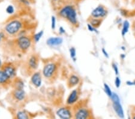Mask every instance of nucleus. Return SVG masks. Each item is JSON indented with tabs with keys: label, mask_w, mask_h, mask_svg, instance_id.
Masks as SVG:
<instances>
[{
	"label": "nucleus",
	"mask_w": 135,
	"mask_h": 119,
	"mask_svg": "<svg viewBox=\"0 0 135 119\" xmlns=\"http://www.w3.org/2000/svg\"><path fill=\"white\" fill-rule=\"evenodd\" d=\"M112 103V107L114 111L118 117L121 118H124V112L123 107L121 105L120 97L117 93L113 92L112 96L110 97Z\"/></svg>",
	"instance_id": "8"
},
{
	"label": "nucleus",
	"mask_w": 135,
	"mask_h": 119,
	"mask_svg": "<svg viewBox=\"0 0 135 119\" xmlns=\"http://www.w3.org/2000/svg\"><path fill=\"white\" fill-rule=\"evenodd\" d=\"M73 118L76 119L93 118V111L88 107V101H78L75 105L72 106Z\"/></svg>",
	"instance_id": "2"
},
{
	"label": "nucleus",
	"mask_w": 135,
	"mask_h": 119,
	"mask_svg": "<svg viewBox=\"0 0 135 119\" xmlns=\"http://www.w3.org/2000/svg\"><path fill=\"white\" fill-rule=\"evenodd\" d=\"M31 83L35 87L39 88L42 84V73L36 71L31 76Z\"/></svg>",
	"instance_id": "14"
},
{
	"label": "nucleus",
	"mask_w": 135,
	"mask_h": 119,
	"mask_svg": "<svg viewBox=\"0 0 135 119\" xmlns=\"http://www.w3.org/2000/svg\"><path fill=\"white\" fill-rule=\"evenodd\" d=\"M27 97V94L23 89H13L7 97V101L13 105L22 104Z\"/></svg>",
	"instance_id": "7"
},
{
	"label": "nucleus",
	"mask_w": 135,
	"mask_h": 119,
	"mask_svg": "<svg viewBox=\"0 0 135 119\" xmlns=\"http://www.w3.org/2000/svg\"><path fill=\"white\" fill-rule=\"evenodd\" d=\"M31 1H32V0H31Z\"/></svg>",
	"instance_id": "37"
},
{
	"label": "nucleus",
	"mask_w": 135,
	"mask_h": 119,
	"mask_svg": "<svg viewBox=\"0 0 135 119\" xmlns=\"http://www.w3.org/2000/svg\"><path fill=\"white\" fill-rule=\"evenodd\" d=\"M40 63V58L37 54H32L25 60L24 63L22 64L21 72L26 77H31L36 72Z\"/></svg>",
	"instance_id": "5"
},
{
	"label": "nucleus",
	"mask_w": 135,
	"mask_h": 119,
	"mask_svg": "<svg viewBox=\"0 0 135 119\" xmlns=\"http://www.w3.org/2000/svg\"><path fill=\"white\" fill-rule=\"evenodd\" d=\"M4 1V0H0V3H1L2 2H3Z\"/></svg>",
	"instance_id": "35"
},
{
	"label": "nucleus",
	"mask_w": 135,
	"mask_h": 119,
	"mask_svg": "<svg viewBox=\"0 0 135 119\" xmlns=\"http://www.w3.org/2000/svg\"><path fill=\"white\" fill-rule=\"evenodd\" d=\"M114 84H115V87H116V88H118L120 87V86L121 85V81L120 78H119L118 76H116V77H115Z\"/></svg>",
	"instance_id": "24"
},
{
	"label": "nucleus",
	"mask_w": 135,
	"mask_h": 119,
	"mask_svg": "<svg viewBox=\"0 0 135 119\" xmlns=\"http://www.w3.org/2000/svg\"><path fill=\"white\" fill-rule=\"evenodd\" d=\"M3 31L7 36L20 37L27 35V32L23 28L22 21L20 19H13L7 23L4 27Z\"/></svg>",
	"instance_id": "4"
},
{
	"label": "nucleus",
	"mask_w": 135,
	"mask_h": 119,
	"mask_svg": "<svg viewBox=\"0 0 135 119\" xmlns=\"http://www.w3.org/2000/svg\"><path fill=\"white\" fill-rule=\"evenodd\" d=\"M17 65L13 62L5 61L2 64L1 69L13 79L17 75Z\"/></svg>",
	"instance_id": "9"
},
{
	"label": "nucleus",
	"mask_w": 135,
	"mask_h": 119,
	"mask_svg": "<svg viewBox=\"0 0 135 119\" xmlns=\"http://www.w3.org/2000/svg\"><path fill=\"white\" fill-rule=\"evenodd\" d=\"M56 27V18L55 16H52L51 18V28L52 30H55Z\"/></svg>",
	"instance_id": "27"
},
{
	"label": "nucleus",
	"mask_w": 135,
	"mask_h": 119,
	"mask_svg": "<svg viewBox=\"0 0 135 119\" xmlns=\"http://www.w3.org/2000/svg\"><path fill=\"white\" fill-rule=\"evenodd\" d=\"M69 53L71 59L75 62L76 61V60H77V58H76V49L75 47L73 46L71 47L69 49Z\"/></svg>",
	"instance_id": "23"
},
{
	"label": "nucleus",
	"mask_w": 135,
	"mask_h": 119,
	"mask_svg": "<svg viewBox=\"0 0 135 119\" xmlns=\"http://www.w3.org/2000/svg\"><path fill=\"white\" fill-rule=\"evenodd\" d=\"M59 64L55 61H49L45 64L42 70V75L47 81L54 83L58 75Z\"/></svg>",
	"instance_id": "6"
},
{
	"label": "nucleus",
	"mask_w": 135,
	"mask_h": 119,
	"mask_svg": "<svg viewBox=\"0 0 135 119\" xmlns=\"http://www.w3.org/2000/svg\"><path fill=\"white\" fill-rule=\"evenodd\" d=\"M32 39L27 35L17 37L15 39L6 41L4 45V52L13 55L22 56L25 54L31 46Z\"/></svg>",
	"instance_id": "1"
},
{
	"label": "nucleus",
	"mask_w": 135,
	"mask_h": 119,
	"mask_svg": "<svg viewBox=\"0 0 135 119\" xmlns=\"http://www.w3.org/2000/svg\"><path fill=\"white\" fill-rule=\"evenodd\" d=\"M43 34H44V31H43V30H41L40 31L34 34L33 35V37H32V40H33L35 43L38 42L41 39V38L42 37Z\"/></svg>",
	"instance_id": "21"
},
{
	"label": "nucleus",
	"mask_w": 135,
	"mask_h": 119,
	"mask_svg": "<svg viewBox=\"0 0 135 119\" xmlns=\"http://www.w3.org/2000/svg\"><path fill=\"white\" fill-rule=\"evenodd\" d=\"M87 28H88L89 31H91V32H98L97 29L94 27L93 26H92L91 24H90L89 23H87Z\"/></svg>",
	"instance_id": "28"
},
{
	"label": "nucleus",
	"mask_w": 135,
	"mask_h": 119,
	"mask_svg": "<svg viewBox=\"0 0 135 119\" xmlns=\"http://www.w3.org/2000/svg\"><path fill=\"white\" fill-rule=\"evenodd\" d=\"M132 30H133V31L134 35L135 36V21L133 22V23L132 24Z\"/></svg>",
	"instance_id": "33"
},
{
	"label": "nucleus",
	"mask_w": 135,
	"mask_h": 119,
	"mask_svg": "<svg viewBox=\"0 0 135 119\" xmlns=\"http://www.w3.org/2000/svg\"><path fill=\"white\" fill-rule=\"evenodd\" d=\"M103 88H104V92H105V93L110 98L113 93V92L111 90V88H110V87L109 86V85L107 83H104L103 84Z\"/></svg>",
	"instance_id": "22"
},
{
	"label": "nucleus",
	"mask_w": 135,
	"mask_h": 119,
	"mask_svg": "<svg viewBox=\"0 0 135 119\" xmlns=\"http://www.w3.org/2000/svg\"><path fill=\"white\" fill-rule=\"evenodd\" d=\"M12 79L3 70L0 69V89L8 90L12 85Z\"/></svg>",
	"instance_id": "13"
},
{
	"label": "nucleus",
	"mask_w": 135,
	"mask_h": 119,
	"mask_svg": "<svg viewBox=\"0 0 135 119\" xmlns=\"http://www.w3.org/2000/svg\"><path fill=\"white\" fill-rule=\"evenodd\" d=\"M104 19H100V18H91V17L89 16V18L87 19L88 21V23H90L95 28L98 29L100 27L101 25L102 24Z\"/></svg>",
	"instance_id": "18"
},
{
	"label": "nucleus",
	"mask_w": 135,
	"mask_h": 119,
	"mask_svg": "<svg viewBox=\"0 0 135 119\" xmlns=\"http://www.w3.org/2000/svg\"><path fill=\"white\" fill-rule=\"evenodd\" d=\"M127 85H130V86H132V85H135V80H134L133 81H127Z\"/></svg>",
	"instance_id": "31"
},
{
	"label": "nucleus",
	"mask_w": 135,
	"mask_h": 119,
	"mask_svg": "<svg viewBox=\"0 0 135 119\" xmlns=\"http://www.w3.org/2000/svg\"><path fill=\"white\" fill-rule=\"evenodd\" d=\"M108 10L107 7L103 4H99L94 9H93L90 15V17L94 18H100L104 19L108 15Z\"/></svg>",
	"instance_id": "10"
},
{
	"label": "nucleus",
	"mask_w": 135,
	"mask_h": 119,
	"mask_svg": "<svg viewBox=\"0 0 135 119\" xmlns=\"http://www.w3.org/2000/svg\"><path fill=\"white\" fill-rule=\"evenodd\" d=\"M112 67L113 70L114 71V73L116 76H118L119 75V69L118 67L117 66V64L115 63H112Z\"/></svg>",
	"instance_id": "26"
},
{
	"label": "nucleus",
	"mask_w": 135,
	"mask_h": 119,
	"mask_svg": "<svg viewBox=\"0 0 135 119\" xmlns=\"http://www.w3.org/2000/svg\"><path fill=\"white\" fill-rule=\"evenodd\" d=\"M76 1H78V2H79V1H82V0H75Z\"/></svg>",
	"instance_id": "36"
},
{
	"label": "nucleus",
	"mask_w": 135,
	"mask_h": 119,
	"mask_svg": "<svg viewBox=\"0 0 135 119\" xmlns=\"http://www.w3.org/2000/svg\"><path fill=\"white\" fill-rule=\"evenodd\" d=\"M56 116L60 118L69 119L73 117L72 107L67 105V107L60 108L56 112Z\"/></svg>",
	"instance_id": "12"
},
{
	"label": "nucleus",
	"mask_w": 135,
	"mask_h": 119,
	"mask_svg": "<svg viewBox=\"0 0 135 119\" xmlns=\"http://www.w3.org/2000/svg\"><path fill=\"white\" fill-rule=\"evenodd\" d=\"M59 32H60V33L61 34H63L66 33V31H65V30H64V28H63V27H60V28H59Z\"/></svg>",
	"instance_id": "32"
},
{
	"label": "nucleus",
	"mask_w": 135,
	"mask_h": 119,
	"mask_svg": "<svg viewBox=\"0 0 135 119\" xmlns=\"http://www.w3.org/2000/svg\"><path fill=\"white\" fill-rule=\"evenodd\" d=\"M16 118L19 119H27L30 118V115H28L27 112L22 110V111H19L17 112Z\"/></svg>",
	"instance_id": "20"
},
{
	"label": "nucleus",
	"mask_w": 135,
	"mask_h": 119,
	"mask_svg": "<svg viewBox=\"0 0 135 119\" xmlns=\"http://www.w3.org/2000/svg\"><path fill=\"white\" fill-rule=\"evenodd\" d=\"M130 22H128V20H125L123 22V25H122V29H121V36L123 37H124L126 34H127V32H128V30L130 29Z\"/></svg>",
	"instance_id": "19"
},
{
	"label": "nucleus",
	"mask_w": 135,
	"mask_h": 119,
	"mask_svg": "<svg viewBox=\"0 0 135 119\" xmlns=\"http://www.w3.org/2000/svg\"><path fill=\"white\" fill-rule=\"evenodd\" d=\"M58 15L61 18L64 19L72 27L78 28L79 21L78 19L77 11L75 6L71 4H68L63 6L58 11Z\"/></svg>",
	"instance_id": "3"
},
{
	"label": "nucleus",
	"mask_w": 135,
	"mask_h": 119,
	"mask_svg": "<svg viewBox=\"0 0 135 119\" xmlns=\"http://www.w3.org/2000/svg\"><path fill=\"white\" fill-rule=\"evenodd\" d=\"M102 52L103 55H104V57H106V58H109V54L108 53V52L106 51V50L104 48V47H103V48L102 49Z\"/></svg>",
	"instance_id": "30"
},
{
	"label": "nucleus",
	"mask_w": 135,
	"mask_h": 119,
	"mask_svg": "<svg viewBox=\"0 0 135 119\" xmlns=\"http://www.w3.org/2000/svg\"><path fill=\"white\" fill-rule=\"evenodd\" d=\"M80 83V78L75 74H71L68 77L67 81V87L70 89L79 85Z\"/></svg>",
	"instance_id": "15"
},
{
	"label": "nucleus",
	"mask_w": 135,
	"mask_h": 119,
	"mask_svg": "<svg viewBox=\"0 0 135 119\" xmlns=\"http://www.w3.org/2000/svg\"><path fill=\"white\" fill-rule=\"evenodd\" d=\"M63 42V39L61 37H52L47 39L46 44L49 46H56L61 45Z\"/></svg>",
	"instance_id": "16"
},
{
	"label": "nucleus",
	"mask_w": 135,
	"mask_h": 119,
	"mask_svg": "<svg viewBox=\"0 0 135 119\" xmlns=\"http://www.w3.org/2000/svg\"><path fill=\"white\" fill-rule=\"evenodd\" d=\"M6 37H7V36H6V34L4 31L0 32V43L3 42V41L5 39Z\"/></svg>",
	"instance_id": "29"
},
{
	"label": "nucleus",
	"mask_w": 135,
	"mask_h": 119,
	"mask_svg": "<svg viewBox=\"0 0 135 119\" xmlns=\"http://www.w3.org/2000/svg\"><path fill=\"white\" fill-rule=\"evenodd\" d=\"M25 84L21 78L16 77L12 79L11 87L13 89H23Z\"/></svg>",
	"instance_id": "17"
},
{
	"label": "nucleus",
	"mask_w": 135,
	"mask_h": 119,
	"mask_svg": "<svg viewBox=\"0 0 135 119\" xmlns=\"http://www.w3.org/2000/svg\"><path fill=\"white\" fill-rule=\"evenodd\" d=\"M2 64H3V63H2L1 59H0V69L1 68V66H2Z\"/></svg>",
	"instance_id": "34"
},
{
	"label": "nucleus",
	"mask_w": 135,
	"mask_h": 119,
	"mask_svg": "<svg viewBox=\"0 0 135 119\" xmlns=\"http://www.w3.org/2000/svg\"><path fill=\"white\" fill-rule=\"evenodd\" d=\"M81 94V88L78 87L70 93L66 99L67 105L73 106L79 100Z\"/></svg>",
	"instance_id": "11"
},
{
	"label": "nucleus",
	"mask_w": 135,
	"mask_h": 119,
	"mask_svg": "<svg viewBox=\"0 0 135 119\" xmlns=\"http://www.w3.org/2000/svg\"><path fill=\"white\" fill-rule=\"evenodd\" d=\"M15 7L13 6L12 5H9L8 6H7V8H6V12H7V13L12 15L13 14L15 13Z\"/></svg>",
	"instance_id": "25"
}]
</instances>
